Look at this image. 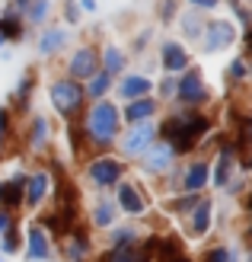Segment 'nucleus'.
Segmentation results:
<instances>
[{"instance_id":"nucleus-1","label":"nucleus","mask_w":252,"mask_h":262,"mask_svg":"<svg viewBox=\"0 0 252 262\" xmlns=\"http://www.w3.org/2000/svg\"><path fill=\"white\" fill-rule=\"evenodd\" d=\"M204 128H208V122L201 119V115H192V119H182V122H166V128H163V138L169 141V147H172V154H185V150H192L195 147V141L204 135Z\"/></svg>"},{"instance_id":"nucleus-2","label":"nucleus","mask_w":252,"mask_h":262,"mask_svg":"<svg viewBox=\"0 0 252 262\" xmlns=\"http://www.w3.org/2000/svg\"><path fill=\"white\" fill-rule=\"evenodd\" d=\"M86 131L96 144H109L118 135V109L112 102H96L86 115Z\"/></svg>"},{"instance_id":"nucleus-3","label":"nucleus","mask_w":252,"mask_h":262,"mask_svg":"<svg viewBox=\"0 0 252 262\" xmlns=\"http://www.w3.org/2000/svg\"><path fill=\"white\" fill-rule=\"evenodd\" d=\"M51 102H55V109L61 115H74L83 106V90L74 80H58V83H51Z\"/></svg>"},{"instance_id":"nucleus-4","label":"nucleus","mask_w":252,"mask_h":262,"mask_svg":"<svg viewBox=\"0 0 252 262\" xmlns=\"http://www.w3.org/2000/svg\"><path fill=\"white\" fill-rule=\"evenodd\" d=\"M153 138H156V131H153V125H150V119L147 122H134V128L125 135V144H122V150L125 154H144L153 144Z\"/></svg>"},{"instance_id":"nucleus-5","label":"nucleus","mask_w":252,"mask_h":262,"mask_svg":"<svg viewBox=\"0 0 252 262\" xmlns=\"http://www.w3.org/2000/svg\"><path fill=\"white\" fill-rule=\"evenodd\" d=\"M122 173H125V166L118 160H112V157H99V160L89 163V179L96 186H115L122 179Z\"/></svg>"},{"instance_id":"nucleus-6","label":"nucleus","mask_w":252,"mask_h":262,"mask_svg":"<svg viewBox=\"0 0 252 262\" xmlns=\"http://www.w3.org/2000/svg\"><path fill=\"white\" fill-rule=\"evenodd\" d=\"M233 42V26L227 19H211L204 26V51H223Z\"/></svg>"},{"instance_id":"nucleus-7","label":"nucleus","mask_w":252,"mask_h":262,"mask_svg":"<svg viewBox=\"0 0 252 262\" xmlns=\"http://www.w3.org/2000/svg\"><path fill=\"white\" fill-rule=\"evenodd\" d=\"M99 71V55H96V48H80V51H74V58H71V80H86V77H93Z\"/></svg>"},{"instance_id":"nucleus-8","label":"nucleus","mask_w":252,"mask_h":262,"mask_svg":"<svg viewBox=\"0 0 252 262\" xmlns=\"http://www.w3.org/2000/svg\"><path fill=\"white\" fill-rule=\"evenodd\" d=\"M176 93H179V99L185 102V106H195V102H201V99H204L201 74H198V71H189V74H185L182 80L176 83Z\"/></svg>"},{"instance_id":"nucleus-9","label":"nucleus","mask_w":252,"mask_h":262,"mask_svg":"<svg viewBox=\"0 0 252 262\" xmlns=\"http://www.w3.org/2000/svg\"><path fill=\"white\" fill-rule=\"evenodd\" d=\"M172 160V147L169 144H150L147 147V157H144V166L150 169V173H163Z\"/></svg>"},{"instance_id":"nucleus-10","label":"nucleus","mask_w":252,"mask_h":262,"mask_svg":"<svg viewBox=\"0 0 252 262\" xmlns=\"http://www.w3.org/2000/svg\"><path fill=\"white\" fill-rule=\"evenodd\" d=\"M185 64H189V55H185V48L176 45V42H166V45H163V68H166L169 74H176V71L185 68Z\"/></svg>"},{"instance_id":"nucleus-11","label":"nucleus","mask_w":252,"mask_h":262,"mask_svg":"<svg viewBox=\"0 0 252 262\" xmlns=\"http://www.w3.org/2000/svg\"><path fill=\"white\" fill-rule=\"evenodd\" d=\"M118 202H122V208H125L128 214H141V211H144V199L138 195L134 186H128V182H122V186H118Z\"/></svg>"},{"instance_id":"nucleus-12","label":"nucleus","mask_w":252,"mask_h":262,"mask_svg":"<svg viewBox=\"0 0 252 262\" xmlns=\"http://www.w3.org/2000/svg\"><path fill=\"white\" fill-rule=\"evenodd\" d=\"M109 262H150V246L147 250H134V246H115L109 253Z\"/></svg>"},{"instance_id":"nucleus-13","label":"nucleus","mask_w":252,"mask_h":262,"mask_svg":"<svg viewBox=\"0 0 252 262\" xmlns=\"http://www.w3.org/2000/svg\"><path fill=\"white\" fill-rule=\"evenodd\" d=\"M118 90H122L125 99H138V96H147V93H150V80H147V77H138V74H134V77H125Z\"/></svg>"},{"instance_id":"nucleus-14","label":"nucleus","mask_w":252,"mask_h":262,"mask_svg":"<svg viewBox=\"0 0 252 262\" xmlns=\"http://www.w3.org/2000/svg\"><path fill=\"white\" fill-rule=\"evenodd\" d=\"M208 227H211V202L208 199H198V205H195V214H192V233H208Z\"/></svg>"},{"instance_id":"nucleus-15","label":"nucleus","mask_w":252,"mask_h":262,"mask_svg":"<svg viewBox=\"0 0 252 262\" xmlns=\"http://www.w3.org/2000/svg\"><path fill=\"white\" fill-rule=\"evenodd\" d=\"M153 109H156V106H153V99L138 96V99L125 109V119H128V122H147L150 115H153Z\"/></svg>"},{"instance_id":"nucleus-16","label":"nucleus","mask_w":252,"mask_h":262,"mask_svg":"<svg viewBox=\"0 0 252 262\" xmlns=\"http://www.w3.org/2000/svg\"><path fill=\"white\" fill-rule=\"evenodd\" d=\"M64 45H67V32L64 29H48L42 38H38V51H42V55H51V51H58Z\"/></svg>"},{"instance_id":"nucleus-17","label":"nucleus","mask_w":252,"mask_h":262,"mask_svg":"<svg viewBox=\"0 0 252 262\" xmlns=\"http://www.w3.org/2000/svg\"><path fill=\"white\" fill-rule=\"evenodd\" d=\"M0 202H4L7 208H13V205L22 202V176H13L10 182L0 186Z\"/></svg>"},{"instance_id":"nucleus-18","label":"nucleus","mask_w":252,"mask_h":262,"mask_svg":"<svg viewBox=\"0 0 252 262\" xmlns=\"http://www.w3.org/2000/svg\"><path fill=\"white\" fill-rule=\"evenodd\" d=\"M48 256V237L38 227L29 230V259H45Z\"/></svg>"},{"instance_id":"nucleus-19","label":"nucleus","mask_w":252,"mask_h":262,"mask_svg":"<svg viewBox=\"0 0 252 262\" xmlns=\"http://www.w3.org/2000/svg\"><path fill=\"white\" fill-rule=\"evenodd\" d=\"M208 182V166L204 163H195L192 169H189V176H185V189L189 192H198Z\"/></svg>"},{"instance_id":"nucleus-20","label":"nucleus","mask_w":252,"mask_h":262,"mask_svg":"<svg viewBox=\"0 0 252 262\" xmlns=\"http://www.w3.org/2000/svg\"><path fill=\"white\" fill-rule=\"evenodd\" d=\"M102 64H105V74H122L125 71V58H122V51L118 48H105V55H102Z\"/></svg>"},{"instance_id":"nucleus-21","label":"nucleus","mask_w":252,"mask_h":262,"mask_svg":"<svg viewBox=\"0 0 252 262\" xmlns=\"http://www.w3.org/2000/svg\"><path fill=\"white\" fill-rule=\"evenodd\" d=\"M45 189H48V176H45V173H35V176L29 179V199H26V202H29V205H38V202H42V195H45Z\"/></svg>"},{"instance_id":"nucleus-22","label":"nucleus","mask_w":252,"mask_h":262,"mask_svg":"<svg viewBox=\"0 0 252 262\" xmlns=\"http://www.w3.org/2000/svg\"><path fill=\"white\" fill-rule=\"evenodd\" d=\"M86 80H89V96H96V99H99L105 90L112 86V74H99V71H96L93 77H86Z\"/></svg>"},{"instance_id":"nucleus-23","label":"nucleus","mask_w":252,"mask_h":262,"mask_svg":"<svg viewBox=\"0 0 252 262\" xmlns=\"http://www.w3.org/2000/svg\"><path fill=\"white\" fill-rule=\"evenodd\" d=\"M230 179V150H220V160H217V169H214V182L217 186H227Z\"/></svg>"},{"instance_id":"nucleus-24","label":"nucleus","mask_w":252,"mask_h":262,"mask_svg":"<svg viewBox=\"0 0 252 262\" xmlns=\"http://www.w3.org/2000/svg\"><path fill=\"white\" fill-rule=\"evenodd\" d=\"M48 10H51V4H48V0H32V4H29V10H26V13H29V23H45Z\"/></svg>"},{"instance_id":"nucleus-25","label":"nucleus","mask_w":252,"mask_h":262,"mask_svg":"<svg viewBox=\"0 0 252 262\" xmlns=\"http://www.w3.org/2000/svg\"><path fill=\"white\" fill-rule=\"evenodd\" d=\"M22 29H19V23L13 19V16H4L0 19V38H16Z\"/></svg>"},{"instance_id":"nucleus-26","label":"nucleus","mask_w":252,"mask_h":262,"mask_svg":"<svg viewBox=\"0 0 252 262\" xmlns=\"http://www.w3.org/2000/svg\"><path fill=\"white\" fill-rule=\"evenodd\" d=\"M112 217H115V208H112L109 202H102V205L96 208V224H99V227H109Z\"/></svg>"},{"instance_id":"nucleus-27","label":"nucleus","mask_w":252,"mask_h":262,"mask_svg":"<svg viewBox=\"0 0 252 262\" xmlns=\"http://www.w3.org/2000/svg\"><path fill=\"white\" fill-rule=\"evenodd\" d=\"M45 138H48V122L45 119H35V125H32V144H35V147H42Z\"/></svg>"},{"instance_id":"nucleus-28","label":"nucleus","mask_w":252,"mask_h":262,"mask_svg":"<svg viewBox=\"0 0 252 262\" xmlns=\"http://www.w3.org/2000/svg\"><path fill=\"white\" fill-rule=\"evenodd\" d=\"M182 29H185V35H201V26H198V16H195V13L182 16Z\"/></svg>"},{"instance_id":"nucleus-29","label":"nucleus","mask_w":252,"mask_h":262,"mask_svg":"<svg viewBox=\"0 0 252 262\" xmlns=\"http://www.w3.org/2000/svg\"><path fill=\"white\" fill-rule=\"evenodd\" d=\"M208 262H236L230 250H223V246H217V250H211L208 253Z\"/></svg>"},{"instance_id":"nucleus-30","label":"nucleus","mask_w":252,"mask_h":262,"mask_svg":"<svg viewBox=\"0 0 252 262\" xmlns=\"http://www.w3.org/2000/svg\"><path fill=\"white\" fill-rule=\"evenodd\" d=\"M230 77H233V80H243V77H246V61H233Z\"/></svg>"},{"instance_id":"nucleus-31","label":"nucleus","mask_w":252,"mask_h":262,"mask_svg":"<svg viewBox=\"0 0 252 262\" xmlns=\"http://www.w3.org/2000/svg\"><path fill=\"white\" fill-rule=\"evenodd\" d=\"M16 250V230L7 227V237H4V253H13Z\"/></svg>"},{"instance_id":"nucleus-32","label":"nucleus","mask_w":252,"mask_h":262,"mask_svg":"<svg viewBox=\"0 0 252 262\" xmlns=\"http://www.w3.org/2000/svg\"><path fill=\"white\" fill-rule=\"evenodd\" d=\"M195 205H198V199L192 195V199H176V205H172V208H176V211H189V208H195Z\"/></svg>"},{"instance_id":"nucleus-33","label":"nucleus","mask_w":252,"mask_h":262,"mask_svg":"<svg viewBox=\"0 0 252 262\" xmlns=\"http://www.w3.org/2000/svg\"><path fill=\"white\" fill-rule=\"evenodd\" d=\"M64 10H67V19H71V23H77V16H80V7H77L74 0H67V7H64Z\"/></svg>"},{"instance_id":"nucleus-34","label":"nucleus","mask_w":252,"mask_h":262,"mask_svg":"<svg viewBox=\"0 0 252 262\" xmlns=\"http://www.w3.org/2000/svg\"><path fill=\"white\" fill-rule=\"evenodd\" d=\"M134 240V230H118L115 233V243H131Z\"/></svg>"},{"instance_id":"nucleus-35","label":"nucleus","mask_w":252,"mask_h":262,"mask_svg":"<svg viewBox=\"0 0 252 262\" xmlns=\"http://www.w3.org/2000/svg\"><path fill=\"white\" fill-rule=\"evenodd\" d=\"M220 0H192V7H201V10H211V7H217Z\"/></svg>"},{"instance_id":"nucleus-36","label":"nucleus","mask_w":252,"mask_h":262,"mask_svg":"<svg viewBox=\"0 0 252 262\" xmlns=\"http://www.w3.org/2000/svg\"><path fill=\"white\" fill-rule=\"evenodd\" d=\"M160 90H163V96H169L172 90H176V80H172V77H166V80H163V86H160Z\"/></svg>"},{"instance_id":"nucleus-37","label":"nucleus","mask_w":252,"mask_h":262,"mask_svg":"<svg viewBox=\"0 0 252 262\" xmlns=\"http://www.w3.org/2000/svg\"><path fill=\"white\" fill-rule=\"evenodd\" d=\"M7 227H10V214L0 211V230H7Z\"/></svg>"},{"instance_id":"nucleus-38","label":"nucleus","mask_w":252,"mask_h":262,"mask_svg":"<svg viewBox=\"0 0 252 262\" xmlns=\"http://www.w3.org/2000/svg\"><path fill=\"white\" fill-rule=\"evenodd\" d=\"M4 131H7V112L0 109V138H4Z\"/></svg>"},{"instance_id":"nucleus-39","label":"nucleus","mask_w":252,"mask_h":262,"mask_svg":"<svg viewBox=\"0 0 252 262\" xmlns=\"http://www.w3.org/2000/svg\"><path fill=\"white\" fill-rule=\"evenodd\" d=\"M172 16V0H166V4H163V19H169Z\"/></svg>"},{"instance_id":"nucleus-40","label":"nucleus","mask_w":252,"mask_h":262,"mask_svg":"<svg viewBox=\"0 0 252 262\" xmlns=\"http://www.w3.org/2000/svg\"><path fill=\"white\" fill-rule=\"evenodd\" d=\"M80 7L83 10H96V0H80Z\"/></svg>"},{"instance_id":"nucleus-41","label":"nucleus","mask_w":252,"mask_h":262,"mask_svg":"<svg viewBox=\"0 0 252 262\" xmlns=\"http://www.w3.org/2000/svg\"><path fill=\"white\" fill-rule=\"evenodd\" d=\"M29 4H32V0H16V7H19V10H29Z\"/></svg>"},{"instance_id":"nucleus-42","label":"nucleus","mask_w":252,"mask_h":262,"mask_svg":"<svg viewBox=\"0 0 252 262\" xmlns=\"http://www.w3.org/2000/svg\"><path fill=\"white\" fill-rule=\"evenodd\" d=\"M169 262H189V259H182L179 253H172V256H169Z\"/></svg>"},{"instance_id":"nucleus-43","label":"nucleus","mask_w":252,"mask_h":262,"mask_svg":"<svg viewBox=\"0 0 252 262\" xmlns=\"http://www.w3.org/2000/svg\"><path fill=\"white\" fill-rule=\"evenodd\" d=\"M0 45H4V38H0Z\"/></svg>"}]
</instances>
